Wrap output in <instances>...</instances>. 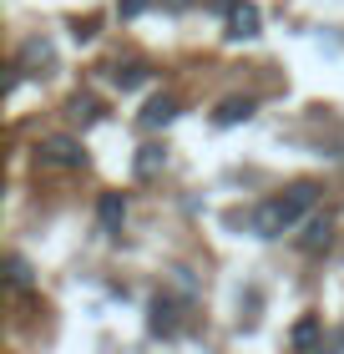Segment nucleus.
Returning a JSON list of instances; mask_svg holds the SVG:
<instances>
[{"mask_svg":"<svg viewBox=\"0 0 344 354\" xmlns=\"http://www.w3.org/2000/svg\"><path fill=\"white\" fill-rule=\"evenodd\" d=\"M314 207V187L309 183H299V187H289L284 198H269V203H258L253 207V233L258 238H284V233H293L304 223V213Z\"/></svg>","mask_w":344,"mask_h":354,"instance_id":"obj_1","label":"nucleus"},{"mask_svg":"<svg viewBox=\"0 0 344 354\" xmlns=\"http://www.w3.org/2000/svg\"><path fill=\"white\" fill-rule=\"evenodd\" d=\"M36 152H41L46 167H81V162H87V152H81L76 137H41Z\"/></svg>","mask_w":344,"mask_h":354,"instance_id":"obj_2","label":"nucleus"},{"mask_svg":"<svg viewBox=\"0 0 344 354\" xmlns=\"http://www.w3.org/2000/svg\"><path fill=\"white\" fill-rule=\"evenodd\" d=\"M329 243H334V223L324 218V213H314V218L304 223V233H299V248L304 253H324Z\"/></svg>","mask_w":344,"mask_h":354,"instance_id":"obj_3","label":"nucleus"},{"mask_svg":"<svg viewBox=\"0 0 344 354\" xmlns=\"http://www.w3.org/2000/svg\"><path fill=\"white\" fill-rule=\"evenodd\" d=\"M96 213H102V228L107 233H117L122 218H127V198H122V192H102V207H96Z\"/></svg>","mask_w":344,"mask_h":354,"instance_id":"obj_4","label":"nucleus"},{"mask_svg":"<svg viewBox=\"0 0 344 354\" xmlns=\"http://www.w3.org/2000/svg\"><path fill=\"white\" fill-rule=\"evenodd\" d=\"M228 26H233V30H228L233 41H248V36H258V10H253V6H233Z\"/></svg>","mask_w":344,"mask_h":354,"instance_id":"obj_5","label":"nucleus"},{"mask_svg":"<svg viewBox=\"0 0 344 354\" xmlns=\"http://www.w3.org/2000/svg\"><path fill=\"white\" fill-rule=\"evenodd\" d=\"M172 117H177V102H172V96H157V102L142 106V127H168Z\"/></svg>","mask_w":344,"mask_h":354,"instance_id":"obj_6","label":"nucleus"},{"mask_svg":"<svg viewBox=\"0 0 344 354\" xmlns=\"http://www.w3.org/2000/svg\"><path fill=\"white\" fill-rule=\"evenodd\" d=\"M248 117H253V102H248V96H243V102L233 96V102L218 106V127H238V122H248Z\"/></svg>","mask_w":344,"mask_h":354,"instance_id":"obj_7","label":"nucleus"},{"mask_svg":"<svg viewBox=\"0 0 344 354\" xmlns=\"http://www.w3.org/2000/svg\"><path fill=\"white\" fill-rule=\"evenodd\" d=\"M56 61V51H51V41H26V51H21V66H51Z\"/></svg>","mask_w":344,"mask_h":354,"instance_id":"obj_8","label":"nucleus"},{"mask_svg":"<svg viewBox=\"0 0 344 354\" xmlns=\"http://www.w3.org/2000/svg\"><path fill=\"white\" fill-rule=\"evenodd\" d=\"M162 162H168V147H157V142H152V147H142V157H137V177H152Z\"/></svg>","mask_w":344,"mask_h":354,"instance_id":"obj_9","label":"nucleus"},{"mask_svg":"<svg viewBox=\"0 0 344 354\" xmlns=\"http://www.w3.org/2000/svg\"><path fill=\"white\" fill-rule=\"evenodd\" d=\"M6 279H10V288H26L30 283V263L21 259V253H10V259H6Z\"/></svg>","mask_w":344,"mask_h":354,"instance_id":"obj_10","label":"nucleus"},{"mask_svg":"<svg viewBox=\"0 0 344 354\" xmlns=\"http://www.w3.org/2000/svg\"><path fill=\"white\" fill-rule=\"evenodd\" d=\"M111 82H117L122 91H132V86L147 82V66H117V71H111Z\"/></svg>","mask_w":344,"mask_h":354,"instance_id":"obj_11","label":"nucleus"},{"mask_svg":"<svg viewBox=\"0 0 344 354\" xmlns=\"http://www.w3.org/2000/svg\"><path fill=\"white\" fill-rule=\"evenodd\" d=\"M152 334H172V304L168 299L152 304Z\"/></svg>","mask_w":344,"mask_h":354,"instance_id":"obj_12","label":"nucleus"},{"mask_svg":"<svg viewBox=\"0 0 344 354\" xmlns=\"http://www.w3.org/2000/svg\"><path fill=\"white\" fill-rule=\"evenodd\" d=\"M314 339H319V319H304V324L293 329V344L304 349V344H314Z\"/></svg>","mask_w":344,"mask_h":354,"instance_id":"obj_13","label":"nucleus"},{"mask_svg":"<svg viewBox=\"0 0 344 354\" xmlns=\"http://www.w3.org/2000/svg\"><path fill=\"white\" fill-rule=\"evenodd\" d=\"M71 117L91 122V117H96V102H91V96H76V102H71Z\"/></svg>","mask_w":344,"mask_h":354,"instance_id":"obj_14","label":"nucleus"},{"mask_svg":"<svg viewBox=\"0 0 344 354\" xmlns=\"http://www.w3.org/2000/svg\"><path fill=\"white\" fill-rule=\"evenodd\" d=\"M147 6H152V0H122V15H142Z\"/></svg>","mask_w":344,"mask_h":354,"instance_id":"obj_15","label":"nucleus"},{"mask_svg":"<svg viewBox=\"0 0 344 354\" xmlns=\"http://www.w3.org/2000/svg\"><path fill=\"white\" fill-rule=\"evenodd\" d=\"M168 6H172V10H188V6H192V0H168Z\"/></svg>","mask_w":344,"mask_h":354,"instance_id":"obj_16","label":"nucleus"}]
</instances>
